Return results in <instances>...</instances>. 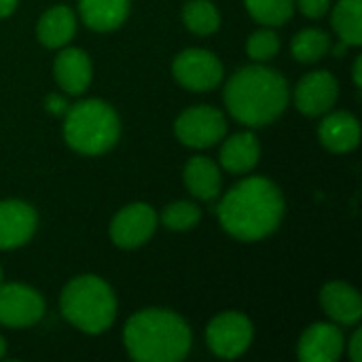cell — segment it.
<instances>
[{"mask_svg":"<svg viewBox=\"0 0 362 362\" xmlns=\"http://www.w3.org/2000/svg\"><path fill=\"white\" fill-rule=\"evenodd\" d=\"M221 225L238 240L255 242L278 229L284 214L280 189L267 178H246L235 185L216 208Z\"/></svg>","mask_w":362,"mask_h":362,"instance_id":"cell-1","label":"cell"},{"mask_svg":"<svg viewBox=\"0 0 362 362\" xmlns=\"http://www.w3.org/2000/svg\"><path fill=\"white\" fill-rule=\"evenodd\" d=\"M225 102L240 123L263 127L284 112L288 104V85L286 78L272 68L246 66L229 78Z\"/></svg>","mask_w":362,"mask_h":362,"instance_id":"cell-2","label":"cell"},{"mask_svg":"<svg viewBox=\"0 0 362 362\" xmlns=\"http://www.w3.org/2000/svg\"><path fill=\"white\" fill-rule=\"evenodd\" d=\"M125 346L138 362H178L189 354L191 331L187 322L168 310H144L129 318Z\"/></svg>","mask_w":362,"mask_h":362,"instance_id":"cell-3","label":"cell"},{"mask_svg":"<svg viewBox=\"0 0 362 362\" xmlns=\"http://www.w3.org/2000/svg\"><path fill=\"white\" fill-rule=\"evenodd\" d=\"M117 312L110 286L95 276L74 278L62 293V314L83 333L98 335L106 331Z\"/></svg>","mask_w":362,"mask_h":362,"instance_id":"cell-4","label":"cell"},{"mask_svg":"<svg viewBox=\"0 0 362 362\" xmlns=\"http://www.w3.org/2000/svg\"><path fill=\"white\" fill-rule=\"evenodd\" d=\"M119 117L102 100H85L66 110V142L83 155H100L119 140Z\"/></svg>","mask_w":362,"mask_h":362,"instance_id":"cell-5","label":"cell"},{"mask_svg":"<svg viewBox=\"0 0 362 362\" xmlns=\"http://www.w3.org/2000/svg\"><path fill=\"white\" fill-rule=\"evenodd\" d=\"M174 129L182 144L193 148H206L223 140L227 132V123L223 112H218L216 108L195 106L178 117Z\"/></svg>","mask_w":362,"mask_h":362,"instance_id":"cell-6","label":"cell"},{"mask_svg":"<svg viewBox=\"0 0 362 362\" xmlns=\"http://www.w3.org/2000/svg\"><path fill=\"white\" fill-rule=\"evenodd\" d=\"M252 341V325L238 312L216 316L208 327V346L221 358H238Z\"/></svg>","mask_w":362,"mask_h":362,"instance_id":"cell-7","label":"cell"},{"mask_svg":"<svg viewBox=\"0 0 362 362\" xmlns=\"http://www.w3.org/2000/svg\"><path fill=\"white\" fill-rule=\"evenodd\" d=\"M176 81L191 91H208L223 78V66L218 57L204 49H187L174 59Z\"/></svg>","mask_w":362,"mask_h":362,"instance_id":"cell-8","label":"cell"},{"mask_svg":"<svg viewBox=\"0 0 362 362\" xmlns=\"http://www.w3.org/2000/svg\"><path fill=\"white\" fill-rule=\"evenodd\" d=\"M45 314L42 297L23 284L0 286V325L4 327H32Z\"/></svg>","mask_w":362,"mask_h":362,"instance_id":"cell-9","label":"cell"},{"mask_svg":"<svg viewBox=\"0 0 362 362\" xmlns=\"http://www.w3.org/2000/svg\"><path fill=\"white\" fill-rule=\"evenodd\" d=\"M155 225L157 214L151 206L132 204L115 216L110 225V238L119 248H138L153 235Z\"/></svg>","mask_w":362,"mask_h":362,"instance_id":"cell-10","label":"cell"},{"mask_svg":"<svg viewBox=\"0 0 362 362\" xmlns=\"http://www.w3.org/2000/svg\"><path fill=\"white\" fill-rule=\"evenodd\" d=\"M337 93H339V87H337L335 76L325 70H318L301 78L295 91V102L303 115L318 117L327 112L329 108H333Z\"/></svg>","mask_w":362,"mask_h":362,"instance_id":"cell-11","label":"cell"},{"mask_svg":"<svg viewBox=\"0 0 362 362\" xmlns=\"http://www.w3.org/2000/svg\"><path fill=\"white\" fill-rule=\"evenodd\" d=\"M36 229V212L23 202H0V250L25 244Z\"/></svg>","mask_w":362,"mask_h":362,"instance_id":"cell-12","label":"cell"},{"mask_svg":"<svg viewBox=\"0 0 362 362\" xmlns=\"http://www.w3.org/2000/svg\"><path fill=\"white\" fill-rule=\"evenodd\" d=\"M344 352V335L335 325H312L299 341V358L303 362H335Z\"/></svg>","mask_w":362,"mask_h":362,"instance_id":"cell-13","label":"cell"},{"mask_svg":"<svg viewBox=\"0 0 362 362\" xmlns=\"http://www.w3.org/2000/svg\"><path fill=\"white\" fill-rule=\"evenodd\" d=\"M320 301L325 312L339 325H356L362 318L361 295L344 282L327 284L320 293Z\"/></svg>","mask_w":362,"mask_h":362,"instance_id":"cell-14","label":"cell"},{"mask_svg":"<svg viewBox=\"0 0 362 362\" xmlns=\"http://www.w3.org/2000/svg\"><path fill=\"white\" fill-rule=\"evenodd\" d=\"M55 81L68 93H83L91 83V62L81 49H66L55 59Z\"/></svg>","mask_w":362,"mask_h":362,"instance_id":"cell-15","label":"cell"},{"mask_svg":"<svg viewBox=\"0 0 362 362\" xmlns=\"http://www.w3.org/2000/svg\"><path fill=\"white\" fill-rule=\"evenodd\" d=\"M361 125L350 112H333L320 125V142L333 153H348L358 146Z\"/></svg>","mask_w":362,"mask_h":362,"instance_id":"cell-16","label":"cell"},{"mask_svg":"<svg viewBox=\"0 0 362 362\" xmlns=\"http://www.w3.org/2000/svg\"><path fill=\"white\" fill-rule=\"evenodd\" d=\"M261 148H259V140L255 134L250 132H242L231 136L223 148H221V163L225 170L233 172V174H244L250 172L257 161H259Z\"/></svg>","mask_w":362,"mask_h":362,"instance_id":"cell-17","label":"cell"},{"mask_svg":"<svg viewBox=\"0 0 362 362\" xmlns=\"http://www.w3.org/2000/svg\"><path fill=\"white\" fill-rule=\"evenodd\" d=\"M78 11L91 30L108 32L125 21L129 13V0H81Z\"/></svg>","mask_w":362,"mask_h":362,"instance_id":"cell-18","label":"cell"},{"mask_svg":"<svg viewBox=\"0 0 362 362\" xmlns=\"http://www.w3.org/2000/svg\"><path fill=\"white\" fill-rule=\"evenodd\" d=\"M38 40L45 47H64L76 32V21H74V13L68 6H53L49 8L40 21H38Z\"/></svg>","mask_w":362,"mask_h":362,"instance_id":"cell-19","label":"cell"},{"mask_svg":"<svg viewBox=\"0 0 362 362\" xmlns=\"http://www.w3.org/2000/svg\"><path fill=\"white\" fill-rule=\"evenodd\" d=\"M185 182L189 191L199 199H214L221 193V172L208 157H193L185 170Z\"/></svg>","mask_w":362,"mask_h":362,"instance_id":"cell-20","label":"cell"},{"mask_svg":"<svg viewBox=\"0 0 362 362\" xmlns=\"http://www.w3.org/2000/svg\"><path fill=\"white\" fill-rule=\"evenodd\" d=\"M333 28L341 42L358 47L362 42V0H339L333 11Z\"/></svg>","mask_w":362,"mask_h":362,"instance_id":"cell-21","label":"cell"},{"mask_svg":"<svg viewBox=\"0 0 362 362\" xmlns=\"http://www.w3.org/2000/svg\"><path fill=\"white\" fill-rule=\"evenodd\" d=\"M182 19L191 32L202 34V36L216 32V28L221 23V15L210 0H193L189 4H185Z\"/></svg>","mask_w":362,"mask_h":362,"instance_id":"cell-22","label":"cell"},{"mask_svg":"<svg viewBox=\"0 0 362 362\" xmlns=\"http://www.w3.org/2000/svg\"><path fill=\"white\" fill-rule=\"evenodd\" d=\"M293 55L299 62H318L329 49H331V40L322 30H303L293 38Z\"/></svg>","mask_w":362,"mask_h":362,"instance_id":"cell-23","label":"cell"},{"mask_svg":"<svg viewBox=\"0 0 362 362\" xmlns=\"http://www.w3.org/2000/svg\"><path fill=\"white\" fill-rule=\"evenodd\" d=\"M250 15L265 25H282L291 19L295 2L293 0H246Z\"/></svg>","mask_w":362,"mask_h":362,"instance_id":"cell-24","label":"cell"},{"mask_svg":"<svg viewBox=\"0 0 362 362\" xmlns=\"http://www.w3.org/2000/svg\"><path fill=\"white\" fill-rule=\"evenodd\" d=\"M202 218V212L197 206L189 204V202H176V204H170L163 214H161V221L168 229L172 231H185V229H191L193 225H197V221Z\"/></svg>","mask_w":362,"mask_h":362,"instance_id":"cell-25","label":"cell"},{"mask_svg":"<svg viewBox=\"0 0 362 362\" xmlns=\"http://www.w3.org/2000/svg\"><path fill=\"white\" fill-rule=\"evenodd\" d=\"M280 49V38L272 30H259L248 38L246 51L255 62H267L272 59Z\"/></svg>","mask_w":362,"mask_h":362,"instance_id":"cell-26","label":"cell"},{"mask_svg":"<svg viewBox=\"0 0 362 362\" xmlns=\"http://www.w3.org/2000/svg\"><path fill=\"white\" fill-rule=\"evenodd\" d=\"M297 2H299L301 13L312 17V19L322 17L329 11V4H331V0H297Z\"/></svg>","mask_w":362,"mask_h":362,"instance_id":"cell-27","label":"cell"},{"mask_svg":"<svg viewBox=\"0 0 362 362\" xmlns=\"http://www.w3.org/2000/svg\"><path fill=\"white\" fill-rule=\"evenodd\" d=\"M47 108H49V112H53V115H62V112H66L70 106L66 104L64 98H57V95L53 93V95L47 98Z\"/></svg>","mask_w":362,"mask_h":362,"instance_id":"cell-28","label":"cell"},{"mask_svg":"<svg viewBox=\"0 0 362 362\" xmlns=\"http://www.w3.org/2000/svg\"><path fill=\"white\" fill-rule=\"evenodd\" d=\"M350 356L354 362L362 361V331H356L350 344Z\"/></svg>","mask_w":362,"mask_h":362,"instance_id":"cell-29","label":"cell"},{"mask_svg":"<svg viewBox=\"0 0 362 362\" xmlns=\"http://www.w3.org/2000/svg\"><path fill=\"white\" fill-rule=\"evenodd\" d=\"M17 6V0H0V19L11 15Z\"/></svg>","mask_w":362,"mask_h":362,"instance_id":"cell-30","label":"cell"},{"mask_svg":"<svg viewBox=\"0 0 362 362\" xmlns=\"http://www.w3.org/2000/svg\"><path fill=\"white\" fill-rule=\"evenodd\" d=\"M361 68H362V57L356 59V64H354V83L361 87L362 85V74H361Z\"/></svg>","mask_w":362,"mask_h":362,"instance_id":"cell-31","label":"cell"},{"mask_svg":"<svg viewBox=\"0 0 362 362\" xmlns=\"http://www.w3.org/2000/svg\"><path fill=\"white\" fill-rule=\"evenodd\" d=\"M4 356V339L0 337V358Z\"/></svg>","mask_w":362,"mask_h":362,"instance_id":"cell-32","label":"cell"},{"mask_svg":"<svg viewBox=\"0 0 362 362\" xmlns=\"http://www.w3.org/2000/svg\"><path fill=\"white\" fill-rule=\"evenodd\" d=\"M0 278H2V272H0Z\"/></svg>","mask_w":362,"mask_h":362,"instance_id":"cell-33","label":"cell"}]
</instances>
